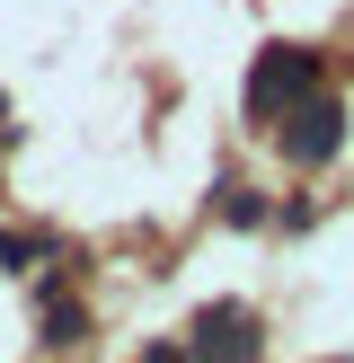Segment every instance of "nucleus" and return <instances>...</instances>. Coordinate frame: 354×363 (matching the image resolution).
Wrapping results in <instances>:
<instances>
[{
  "mask_svg": "<svg viewBox=\"0 0 354 363\" xmlns=\"http://www.w3.org/2000/svg\"><path fill=\"white\" fill-rule=\"evenodd\" d=\"M275 142H283L292 169H328V160L346 151V106H336L328 89H310V98H292V106L275 116Z\"/></svg>",
  "mask_w": 354,
  "mask_h": 363,
  "instance_id": "f257e3e1",
  "label": "nucleus"
},
{
  "mask_svg": "<svg viewBox=\"0 0 354 363\" xmlns=\"http://www.w3.org/2000/svg\"><path fill=\"white\" fill-rule=\"evenodd\" d=\"M310 89H319V53L310 45H266L257 71H248V106H257L266 124H275L292 98H310Z\"/></svg>",
  "mask_w": 354,
  "mask_h": 363,
  "instance_id": "f03ea898",
  "label": "nucleus"
},
{
  "mask_svg": "<svg viewBox=\"0 0 354 363\" xmlns=\"http://www.w3.org/2000/svg\"><path fill=\"white\" fill-rule=\"evenodd\" d=\"M195 363H257V311L248 301L195 311Z\"/></svg>",
  "mask_w": 354,
  "mask_h": 363,
  "instance_id": "7ed1b4c3",
  "label": "nucleus"
},
{
  "mask_svg": "<svg viewBox=\"0 0 354 363\" xmlns=\"http://www.w3.org/2000/svg\"><path fill=\"white\" fill-rule=\"evenodd\" d=\"M45 230H0V266H35V257H45Z\"/></svg>",
  "mask_w": 354,
  "mask_h": 363,
  "instance_id": "20e7f679",
  "label": "nucleus"
},
{
  "mask_svg": "<svg viewBox=\"0 0 354 363\" xmlns=\"http://www.w3.org/2000/svg\"><path fill=\"white\" fill-rule=\"evenodd\" d=\"M80 328H88L80 311H53V319H45V346H71V337H80Z\"/></svg>",
  "mask_w": 354,
  "mask_h": 363,
  "instance_id": "39448f33",
  "label": "nucleus"
}]
</instances>
